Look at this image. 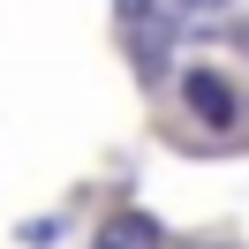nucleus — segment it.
Masks as SVG:
<instances>
[{
    "label": "nucleus",
    "mask_w": 249,
    "mask_h": 249,
    "mask_svg": "<svg viewBox=\"0 0 249 249\" xmlns=\"http://www.w3.org/2000/svg\"><path fill=\"white\" fill-rule=\"evenodd\" d=\"M181 91H189V106H196V121H212V128H227V121H234V83H227V76H212V68H189V76H181Z\"/></svg>",
    "instance_id": "nucleus-1"
},
{
    "label": "nucleus",
    "mask_w": 249,
    "mask_h": 249,
    "mask_svg": "<svg viewBox=\"0 0 249 249\" xmlns=\"http://www.w3.org/2000/svg\"><path fill=\"white\" fill-rule=\"evenodd\" d=\"M91 249H166V242H159V219L151 212H113Z\"/></svg>",
    "instance_id": "nucleus-2"
},
{
    "label": "nucleus",
    "mask_w": 249,
    "mask_h": 249,
    "mask_svg": "<svg viewBox=\"0 0 249 249\" xmlns=\"http://www.w3.org/2000/svg\"><path fill=\"white\" fill-rule=\"evenodd\" d=\"M151 8H159V0H121V16H128V23H136V16H151Z\"/></svg>",
    "instance_id": "nucleus-3"
}]
</instances>
